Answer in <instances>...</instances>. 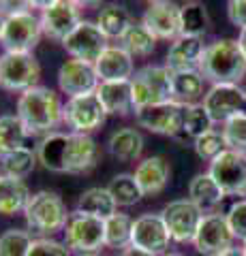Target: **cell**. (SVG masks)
Segmentation results:
<instances>
[{
	"label": "cell",
	"instance_id": "1",
	"mask_svg": "<svg viewBox=\"0 0 246 256\" xmlns=\"http://www.w3.org/2000/svg\"><path fill=\"white\" fill-rule=\"evenodd\" d=\"M37 158L54 173H88L99 160V146L90 134L54 130L39 141Z\"/></svg>",
	"mask_w": 246,
	"mask_h": 256
},
{
	"label": "cell",
	"instance_id": "2",
	"mask_svg": "<svg viewBox=\"0 0 246 256\" xmlns=\"http://www.w3.org/2000/svg\"><path fill=\"white\" fill-rule=\"evenodd\" d=\"M15 114L26 126L28 134H50L60 122H65V105L60 94L45 86H35L22 92Z\"/></svg>",
	"mask_w": 246,
	"mask_h": 256
},
{
	"label": "cell",
	"instance_id": "3",
	"mask_svg": "<svg viewBox=\"0 0 246 256\" xmlns=\"http://www.w3.org/2000/svg\"><path fill=\"white\" fill-rule=\"evenodd\" d=\"M199 73L212 84H240L246 75V56L237 38H218L205 47Z\"/></svg>",
	"mask_w": 246,
	"mask_h": 256
},
{
	"label": "cell",
	"instance_id": "4",
	"mask_svg": "<svg viewBox=\"0 0 246 256\" xmlns=\"http://www.w3.org/2000/svg\"><path fill=\"white\" fill-rule=\"evenodd\" d=\"M24 218H26L28 230L41 235V237H52L65 230L69 212L65 201L52 190H39L30 194L28 205L24 210Z\"/></svg>",
	"mask_w": 246,
	"mask_h": 256
},
{
	"label": "cell",
	"instance_id": "5",
	"mask_svg": "<svg viewBox=\"0 0 246 256\" xmlns=\"http://www.w3.org/2000/svg\"><path fill=\"white\" fill-rule=\"evenodd\" d=\"M65 242L71 252L79 256H97L105 248V220L84 212H71L65 226Z\"/></svg>",
	"mask_w": 246,
	"mask_h": 256
},
{
	"label": "cell",
	"instance_id": "6",
	"mask_svg": "<svg viewBox=\"0 0 246 256\" xmlns=\"http://www.w3.org/2000/svg\"><path fill=\"white\" fill-rule=\"evenodd\" d=\"M131 90L135 109L173 100L171 70L167 66H154V64L135 70V75L131 77Z\"/></svg>",
	"mask_w": 246,
	"mask_h": 256
},
{
	"label": "cell",
	"instance_id": "7",
	"mask_svg": "<svg viewBox=\"0 0 246 256\" xmlns=\"http://www.w3.org/2000/svg\"><path fill=\"white\" fill-rule=\"evenodd\" d=\"M41 77V66L33 54L5 52L0 56V88L9 92H26Z\"/></svg>",
	"mask_w": 246,
	"mask_h": 256
},
{
	"label": "cell",
	"instance_id": "8",
	"mask_svg": "<svg viewBox=\"0 0 246 256\" xmlns=\"http://www.w3.org/2000/svg\"><path fill=\"white\" fill-rule=\"evenodd\" d=\"M41 18H37L33 11H22L5 18L3 34H0V45L5 52H24L33 54L39 38H41Z\"/></svg>",
	"mask_w": 246,
	"mask_h": 256
},
{
	"label": "cell",
	"instance_id": "9",
	"mask_svg": "<svg viewBox=\"0 0 246 256\" xmlns=\"http://www.w3.org/2000/svg\"><path fill=\"white\" fill-rule=\"evenodd\" d=\"M163 220L169 230L171 242L176 244H190L197 235V228L201 224L203 212L190 198H176L163 207Z\"/></svg>",
	"mask_w": 246,
	"mask_h": 256
},
{
	"label": "cell",
	"instance_id": "10",
	"mask_svg": "<svg viewBox=\"0 0 246 256\" xmlns=\"http://www.w3.org/2000/svg\"><path fill=\"white\" fill-rule=\"evenodd\" d=\"M135 118H137V124L150 132L178 137L184 126V105L178 100L158 102V105L135 109Z\"/></svg>",
	"mask_w": 246,
	"mask_h": 256
},
{
	"label": "cell",
	"instance_id": "11",
	"mask_svg": "<svg viewBox=\"0 0 246 256\" xmlns=\"http://www.w3.org/2000/svg\"><path fill=\"white\" fill-rule=\"evenodd\" d=\"M220 190L231 196H246V154L235 150L220 152L210 162L208 171Z\"/></svg>",
	"mask_w": 246,
	"mask_h": 256
},
{
	"label": "cell",
	"instance_id": "12",
	"mask_svg": "<svg viewBox=\"0 0 246 256\" xmlns=\"http://www.w3.org/2000/svg\"><path fill=\"white\" fill-rule=\"evenodd\" d=\"M107 111L101 105L97 92L73 96L65 105V124L71 128V132L90 134L105 122Z\"/></svg>",
	"mask_w": 246,
	"mask_h": 256
},
{
	"label": "cell",
	"instance_id": "13",
	"mask_svg": "<svg viewBox=\"0 0 246 256\" xmlns=\"http://www.w3.org/2000/svg\"><path fill=\"white\" fill-rule=\"evenodd\" d=\"M233 233L227 224L225 214L212 212L203 214L201 224L197 228V235L193 239L195 250L203 256H218L229 248H233Z\"/></svg>",
	"mask_w": 246,
	"mask_h": 256
},
{
	"label": "cell",
	"instance_id": "14",
	"mask_svg": "<svg viewBox=\"0 0 246 256\" xmlns=\"http://www.w3.org/2000/svg\"><path fill=\"white\" fill-rule=\"evenodd\" d=\"M62 47L67 50L71 58L86 60V62L94 64L109 45H107V36L103 34V30L97 26V22L82 20L77 24V28L62 41Z\"/></svg>",
	"mask_w": 246,
	"mask_h": 256
},
{
	"label": "cell",
	"instance_id": "15",
	"mask_svg": "<svg viewBox=\"0 0 246 256\" xmlns=\"http://www.w3.org/2000/svg\"><path fill=\"white\" fill-rule=\"evenodd\" d=\"M201 105L208 111L212 122H227L229 118L244 114L246 92L237 84H214L203 96Z\"/></svg>",
	"mask_w": 246,
	"mask_h": 256
},
{
	"label": "cell",
	"instance_id": "16",
	"mask_svg": "<svg viewBox=\"0 0 246 256\" xmlns=\"http://www.w3.org/2000/svg\"><path fill=\"white\" fill-rule=\"evenodd\" d=\"M169 242L171 237L161 214H144L133 220L131 246L141 248L154 256H161L169 248Z\"/></svg>",
	"mask_w": 246,
	"mask_h": 256
},
{
	"label": "cell",
	"instance_id": "17",
	"mask_svg": "<svg viewBox=\"0 0 246 256\" xmlns=\"http://www.w3.org/2000/svg\"><path fill=\"white\" fill-rule=\"evenodd\" d=\"M99 84H101V79H99L97 68H94L92 62L71 58L62 64L58 70V88L69 98L97 92Z\"/></svg>",
	"mask_w": 246,
	"mask_h": 256
},
{
	"label": "cell",
	"instance_id": "18",
	"mask_svg": "<svg viewBox=\"0 0 246 256\" xmlns=\"http://www.w3.org/2000/svg\"><path fill=\"white\" fill-rule=\"evenodd\" d=\"M141 22L156 38H165V41L171 38V41H176L180 36V6L176 2H171V0L150 2Z\"/></svg>",
	"mask_w": 246,
	"mask_h": 256
},
{
	"label": "cell",
	"instance_id": "19",
	"mask_svg": "<svg viewBox=\"0 0 246 256\" xmlns=\"http://www.w3.org/2000/svg\"><path fill=\"white\" fill-rule=\"evenodd\" d=\"M82 22L79 18V6L73 0H58L56 4H52L50 9L41 11V26L43 32L54 41H65V38L77 28V24Z\"/></svg>",
	"mask_w": 246,
	"mask_h": 256
},
{
	"label": "cell",
	"instance_id": "20",
	"mask_svg": "<svg viewBox=\"0 0 246 256\" xmlns=\"http://www.w3.org/2000/svg\"><path fill=\"white\" fill-rule=\"evenodd\" d=\"M97 75L101 82H122L135 75V62L133 56L124 50L122 45H109L101 58L94 62Z\"/></svg>",
	"mask_w": 246,
	"mask_h": 256
},
{
	"label": "cell",
	"instance_id": "21",
	"mask_svg": "<svg viewBox=\"0 0 246 256\" xmlns=\"http://www.w3.org/2000/svg\"><path fill=\"white\" fill-rule=\"evenodd\" d=\"M133 175L137 180L141 192H144V196H154L158 192H163L165 186L169 184L171 169L163 156H148L137 164Z\"/></svg>",
	"mask_w": 246,
	"mask_h": 256
},
{
	"label": "cell",
	"instance_id": "22",
	"mask_svg": "<svg viewBox=\"0 0 246 256\" xmlns=\"http://www.w3.org/2000/svg\"><path fill=\"white\" fill-rule=\"evenodd\" d=\"M203 52H205V47H203V41L199 36H184V34H180L176 41L171 43V47H169L165 66H167L171 73L199 68Z\"/></svg>",
	"mask_w": 246,
	"mask_h": 256
},
{
	"label": "cell",
	"instance_id": "23",
	"mask_svg": "<svg viewBox=\"0 0 246 256\" xmlns=\"http://www.w3.org/2000/svg\"><path fill=\"white\" fill-rule=\"evenodd\" d=\"M97 96L105 107L107 116H126L133 107V90L131 79L122 82H101L97 88Z\"/></svg>",
	"mask_w": 246,
	"mask_h": 256
},
{
	"label": "cell",
	"instance_id": "24",
	"mask_svg": "<svg viewBox=\"0 0 246 256\" xmlns=\"http://www.w3.org/2000/svg\"><path fill=\"white\" fill-rule=\"evenodd\" d=\"M30 198V190L24 180L0 175V216H18L24 214Z\"/></svg>",
	"mask_w": 246,
	"mask_h": 256
},
{
	"label": "cell",
	"instance_id": "25",
	"mask_svg": "<svg viewBox=\"0 0 246 256\" xmlns=\"http://www.w3.org/2000/svg\"><path fill=\"white\" fill-rule=\"evenodd\" d=\"M188 198L193 201L201 212L212 214L214 207L220 205L225 198V192L220 190L216 180L210 173H197L188 184Z\"/></svg>",
	"mask_w": 246,
	"mask_h": 256
},
{
	"label": "cell",
	"instance_id": "26",
	"mask_svg": "<svg viewBox=\"0 0 246 256\" xmlns=\"http://www.w3.org/2000/svg\"><path fill=\"white\" fill-rule=\"evenodd\" d=\"M107 150L114 158L122 160V162H133L144 152V137H141L137 128H118L107 141Z\"/></svg>",
	"mask_w": 246,
	"mask_h": 256
},
{
	"label": "cell",
	"instance_id": "27",
	"mask_svg": "<svg viewBox=\"0 0 246 256\" xmlns=\"http://www.w3.org/2000/svg\"><path fill=\"white\" fill-rule=\"evenodd\" d=\"M77 210L84 212V214H90L94 218H101V220H107L109 216H114L118 205L114 201L112 192L107 188H88L82 192L77 201Z\"/></svg>",
	"mask_w": 246,
	"mask_h": 256
},
{
	"label": "cell",
	"instance_id": "28",
	"mask_svg": "<svg viewBox=\"0 0 246 256\" xmlns=\"http://www.w3.org/2000/svg\"><path fill=\"white\" fill-rule=\"evenodd\" d=\"M171 84H173V100L182 102V105H190L203 94V75L199 73V68L171 73Z\"/></svg>",
	"mask_w": 246,
	"mask_h": 256
},
{
	"label": "cell",
	"instance_id": "29",
	"mask_svg": "<svg viewBox=\"0 0 246 256\" xmlns=\"http://www.w3.org/2000/svg\"><path fill=\"white\" fill-rule=\"evenodd\" d=\"M131 13L120 4H105L97 15V26L107 38H122L124 32L131 28Z\"/></svg>",
	"mask_w": 246,
	"mask_h": 256
},
{
	"label": "cell",
	"instance_id": "30",
	"mask_svg": "<svg viewBox=\"0 0 246 256\" xmlns=\"http://www.w3.org/2000/svg\"><path fill=\"white\" fill-rule=\"evenodd\" d=\"M37 160V152L24 146L20 150L0 156V171H3V175H9V178L24 180L35 171Z\"/></svg>",
	"mask_w": 246,
	"mask_h": 256
},
{
	"label": "cell",
	"instance_id": "31",
	"mask_svg": "<svg viewBox=\"0 0 246 256\" xmlns=\"http://www.w3.org/2000/svg\"><path fill=\"white\" fill-rule=\"evenodd\" d=\"M26 137H28V130L18 118V114L0 116V156L24 148Z\"/></svg>",
	"mask_w": 246,
	"mask_h": 256
},
{
	"label": "cell",
	"instance_id": "32",
	"mask_svg": "<svg viewBox=\"0 0 246 256\" xmlns=\"http://www.w3.org/2000/svg\"><path fill=\"white\" fill-rule=\"evenodd\" d=\"M120 41H122V47L133 56V58L135 56L146 58V56L152 54L154 47H156V36L144 26V22H133L131 28L124 32V36Z\"/></svg>",
	"mask_w": 246,
	"mask_h": 256
},
{
	"label": "cell",
	"instance_id": "33",
	"mask_svg": "<svg viewBox=\"0 0 246 256\" xmlns=\"http://www.w3.org/2000/svg\"><path fill=\"white\" fill-rule=\"evenodd\" d=\"M107 190L112 192L114 201L118 207H131L137 205L141 198H144V192H141L137 180H135L133 173H118L109 182Z\"/></svg>",
	"mask_w": 246,
	"mask_h": 256
},
{
	"label": "cell",
	"instance_id": "34",
	"mask_svg": "<svg viewBox=\"0 0 246 256\" xmlns=\"http://www.w3.org/2000/svg\"><path fill=\"white\" fill-rule=\"evenodd\" d=\"M208 11L199 2H186L180 6V34L184 36H203L208 30Z\"/></svg>",
	"mask_w": 246,
	"mask_h": 256
},
{
	"label": "cell",
	"instance_id": "35",
	"mask_svg": "<svg viewBox=\"0 0 246 256\" xmlns=\"http://www.w3.org/2000/svg\"><path fill=\"white\" fill-rule=\"evenodd\" d=\"M133 220L126 214H114L105 220V248L114 250H124L131 246Z\"/></svg>",
	"mask_w": 246,
	"mask_h": 256
},
{
	"label": "cell",
	"instance_id": "36",
	"mask_svg": "<svg viewBox=\"0 0 246 256\" xmlns=\"http://www.w3.org/2000/svg\"><path fill=\"white\" fill-rule=\"evenodd\" d=\"M212 118L208 116L203 105H197V102H190L184 105V126H182V134L186 137H193V141L197 137H201L203 132L212 130Z\"/></svg>",
	"mask_w": 246,
	"mask_h": 256
},
{
	"label": "cell",
	"instance_id": "37",
	"mask_svg": "<svg viewBox=\"0 0 246 256\" xmlns=\"http://www.w3.org/2000/svg\"><path fill=\"white\" fill-rule=\"evenodd\" d=\"M33 235L30 230L9 228L0 235V256H28L30 246H33Z\"/></svg>",
	"mask_w": 246,
	"mask_h": 256
},
{
	"label": "cell",
	"instance_id": "38",
	"mask_svg": "<svg viewBox=\"0 0 246 256\" xmlns=\"http://www.w3.org/2000/svg\"><path fill=\"white\" fill-rule=\"evenodd\" d=\"M193 148H195V154L199 156L201 160H212L216 158L220 152L227 150V143H225V137H223V130H208L203 132L201 137H197L193 141Z\"/></svg>",
	"mask_w": 246,
	"mask_h": 256
},
{
	"label": "cell",
	"instance_id": "39",
	"mask_svg": "<svg viewBox=\"0 0 246 256\" xmlns=\"http://www.w3.org/2000/svg\"><path fill=\"white\" fill-rule=\"evenodd\" d=\"M223 137L229 150L246 154V111L227 120L223 126Z\"/></svg>",
	"mask_w": 246,
	"mask_h": 256
},
{
	"label": "cell",
	"instance_id": "40",
	"mask_svg": "<svg viewBox=\"0 0 246 256\" xmlns=\"http://www.w3.org/2000/svg\"><path fill=\"white\" fill-rule=\"evenodd\" d=\"M225 218H227V224H229V228H231L233 237L246 242V198L235 201L231 207H229Z\"/></svg>",
	"mask_w": 246,
	"mask_h": 256
},
{
	"label": "cell",
	"instance_id": "41",
	"mask_svg": "<svg viewBox=\"0 0 246 256\" xmlns=\"http://www.w3.org/2000/svg\"><path fill=\"white\" fill-rule=\"evenodd\" d=\"M28 256H71L67 244H60L52 237H39L30 246Z\"/></svg>",
	"mask_w": 246,
	"mask_h": 256
},
{
	"label": "cell",
	"instance_id": "42",
	"mask_svg": "<svg viewBox=\"0 0 246 256\" xmlns=\"http://www.w3.org/2000/svg\"><path fill=\"white\" fill-rule=\"evenodd\" d=\"M227 13L233 26L246 28V0H229Z\"/></svg>",
	"mask_w": 246,
	"mask_h": 256
},
{
	"label": "cell",
	"instance_id": "43",
	"mask_svg": "<svg viewBox=\"0 0 246 256\" xmlns=\"http://www.w3.org/2000/svg\"><path fill=\"white\" fill-rule=\"evenodd\" d=\"M33 2L30 0H0V15H13L22 11H30Z\"/></svg>",
	"mask_w": 246,
	"mask_h": 256
},
{
	"label": "cell",
	"instance_id": "44",
	"mask_svg": "<svg viewBox=\"0 0 246 256\" xmlns=\"http://www.w3.org/2000/svg\"><path fill=\"white\" fill-rule=\"evenodd\" d=\"M120 256H154V254H150V252H146V250H141V248L129 246V248H124Z\"/></svg>",
	"mask_w": 246,
	"mask_h": 256
},
{
	"label": "cell",
	"instance_id": "45",
	"mask_svg": "<svg viewBox=\"0 0 246 256\" xmlns=\"http://www.w3.org/2000/svg\"><path fill=\"white\" fill-rule=\"evenodd\" d=\"M30 2H33L35 9H41V11H45V9H50L52 4H56L58 0H30Z\"/></svg>",
	"mask_w": 246,
	"mask_h": 256
},
{
	"label": "cell",
	"instance_id": "46",
	"mask_svg": "<svg viewBox=\"0 0 246 256\" xmlns=\"http://www.w3.org/2000/svg\"><path fill=\"white\" fill-rule=\"evenodd\" d=\"M218 256H246V252H244V248H229V250H225Z\"/></svg>",
	"mask_w": 246,
	"mask_h": 256
},
{
	"label": "cell",
	"instance_id": "47",
	"mask_svg": "<svg viewBox=\"0 0 246 256\" xmlns=\"http://www.w3.org/2000/svg\"><path fill=\"white\" fill-rule=\"evenodd\" d=\"M73 2L82 9V6H97V4H101V0H73Z\"/></svg>",
	"mask_w": 246,
	"mask_h": 256
},
{
	"label": "cell",
	"instance_id": "48",
	"mask_svg": "<svg viewBox=\"0 0 246 256\" xmlns=\"http://www.w3.org/2000/svg\"><path fill=\"white\" fill-rule=\"evenodd\" d=\"M237 43H240L242 52H244V56H246V28H240V36H237Z\"/></svg>",
	"mask_w": 246,
	"mask_h": 256
},
{
	"label": "cell",
	"instance_id": "49",
	"mask_svg": "<svg viewBox=\"0 0 246 256\" xmlns=\"http://www.w3.org/2000/svg\"><path fill=\"white\" fill-rule=\"evenodd\" d=\"M3 26H5V15H0V34H3Z\"/></svg>",
	"mask_w": 246,
	"mask_h": 256
},
{
	"label": "cell",
	"instance_id": "50",
	"mask_svg": "<svg viewBox=\"0 0 246 256\" xmlns=\"http://www.w3.org/2000/svg\"><path fill=\"white\" fill-rule=\"evenodd\" d=\"M163 256H184V254H180V252H169V254H163Z\"/></svg>",
	"mask_w": 246,
	"mask_h": 256
},
{
	"label": "cell",
	"instance_id": "51",
	"mask_svg": "<svg viewBox=\"0 0 246 256\" xmlns=\"http://www.w3.org/2000/svg\"><path fill=\"white\" fill-rule=\"evenodd\" d=\"M186 2H197V0H186Z\"/></svg>",
	"mask_w": 246,
	"mask_h": 256
},
{
	"label": "cell",
	"instance_id": "52",
	"mask_svg": "<svg viewBox=\"0 0 246 256\" xmlns=\"http://www.w3.org/2000/svg\"><path fill=\"white\" fill-rule=\"evenodd\" d=\"M244 252H246V242H244Z\"/></svg>",
	"mask_w": 246,
	"mask_h": 256
},
{
	"label": "cell",
	"instance_id": "53",
	"mask_svg": "<svg viewBox=\"0 0 246 256\" xmlns=\"http://www.w3.org/2000/svg\"><path fill=\"white\" fill-rule=\"evenodd\" d=\"M150 2H156V0H150Z\"/></svg>",
	"mask_w": 246,
	"mask_h": 256
},
{
	"label": "cell",
	"instance_id": "54",
	"mask_svg": "<svg viewBox=\"0 0 246 256\" xmlns=\"http://www.w3.org/2000/svg\"><path fill=\"white\" fill-rule=\"evenodd\" d=\"M0 175H3V171H0Z\"/></svg>",
	"mask_w": 246,
	"mask_h": 256
},
{
	"label": "cell",
	"instance_id": "55",
	"mask_svg": "<svg viewBox=\"0 0 246 256\" xmlns=\"http://www.w3.org/2000/svg\"><path fill=\"white\" fill-rule=\"evenodd\" d=\"M244 92H246V88H244Z\"/></svg>",
	"mask_w": 246,
	"mask_h": 256
}]
</instances>
